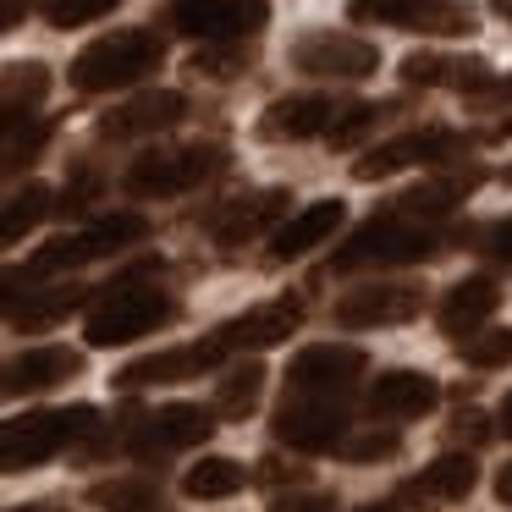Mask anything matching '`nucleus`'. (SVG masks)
<instances>
[{"label": "nucleus", "instance_id": "nucleus-1", "mask_svg": "<svg viewBox=\"0 0 512 512\" xmlns=\"http://www.w3.org/2000/svg\"><path fill=\"white\" fill-rule=\"evenodd\" d=\"M155 270H160V259H149V265L127 270L122 281H111V287L94 298L89 325H83L89 347H127V342H144V336L177 325L182 303L171 298L166 287H155V281H149Z\"/></svg>", "mask_w": 512, "mask_h": 512}, {"label": "nucleus", "instance_id": "nucleus-2", "mask_svg": "<svg viewBox=\"0 0 512 512\" xmlns=\"http://www.w3.org/2000/svg\"><path fill=\"white\" fill-rule=\"evenodd\" d=\"M452 237L435 232V221H408L397 210H380L375 221H364L342 248L331 254L336 276H353V270H397V265H424V259L446 254Z\"/></svg>", "mask_w": 512, "mask_h": 512}, {"label": "nucleus", "instance_id": "nucleus-3", "mask_svg": "<svg viewBox=\"0 0 512 512\" xmlns=\"http://www.w3.org/2000/svg\"><path fill=\"white\" fill-rule=\"evenodd\" d=\"M100 408L94 402H67V408H34L0 424V474H28V468L50 463V457L72 452L100 430Z\"/></svg>", "mask_w": 512, "mask_h": 512}, {"label": "nucleus", "instance_id": "nucleus-4", "mask_svg": "<svg viewBox=\"0 0 512 512\" xmlns=\"http://www.w3.org/2000/svg\"><path fill=\"white\" fill-rule=\"evenodd\" d=\"M160 67H166V39L155 28H116V34H100L72 56L67 78L78 94H116L155 78Z\"/></svg>", "mask_w": 512, "mask_h": 512}, {"label": "nucleus", "instance_id": "nucleus-5", "mask_svg": "<svg viewBox=\"0 0 512 512\" xmlns=\"http://www.w3.org/2000/svg\"><path fill=\"white\" fill-rule=\"evenodd\" d=\"M226 166H232V149L215 144V138L144 149V155L122 171V193H127V199H182V193L215 182Z\"/></svg>", "mask_w": 512, "mask_h": 512}, {"label": "nucleus", "instance_id": "nucleus-6", "mask_svg": "<svg viewBox=\"0 0 512 512\" xmlns=\"http://www.w3.org/2000/svg\"><path fill=\"white\" fill-rule=\"evenodd\" d=\"M479 138L474 133H457V127H413V133H397L386 144H375L369 155L353 160V177L358 182H386L397 171L413 166H463L474 155Z\"/></svg>", "mask_w": 512, "mask_h": 512}, {"label": "nucleus", "instance_id": "nucleus-7", "mask_svg": "<svg viewBox=\"0 0 512 512\" xmlns=\"http://www.w3.org/2000/svg\"><path fill=\"white\" fill-rule=\"evenodd\" d=\"M210 435H215V408H204V402H166L155 413H133L127 430L116 435V446L127 457H138V463H160L171 452L204 446Z\"/></svg>", "mask_w": 512, "mask_h": 512}, {"label": "nucleus", "instance_id": "nucleus-8", "mask_svg": "<svg viewBox=\"0 0 512 512\" xmlns=\"http://www.w3.org/2000/svg\"><path fill=\"white\" fill-rule=\"evenodd\" d=\"M144 237H149V221H144V215H138V210H116V215H100V221H89L83 232L50 237V243L39 248L34 259H28V270H34V276L78 270V265H94V259L122 254V248H138Z\"/></svg>", "mask_w": 512, "mask_h": 512}, {"label": "nucleus", "instance_id": "nucleus-9", "mask_svg": "<svg viewBox=\"0 0 512 512\" xmlns=\"http://www.w3.org/2000/svg\"><path fill=\"white\" fill-rule=\"evenodd\" d=\"M347 23L358 28H402L424 39H474V12L463 0H347Z\"/></svg>", "mask_w": 512, "mask_h": 512}, {"label": "nucleus", "instance_id": "nucleus-10", "mask_svg": "<svg viewBox=\"0 0 512 512\" xmlns=\"http://www.w3.org/2000/svg\"><path fill=\"white\" fill-rule=\"evenodd\" d=\"M292 72L303 78H325V83H364L380 72V45L358 34H336V28H309V34L292 39L287 50Z\"/></svg>", "mask_w": 512, "mask_h": 512}, {"label": "nucleus", "instance_id": "nucleus-11", "mask_svg": "<svg viewBox=\"0 0 512 512\" xmlns=\"http://www.w3.org/2000/svg\"><path fill=\"white\" fill-rule=\"evenodd\" d=\"M353 430L347 424V397H309V391H287L270 413V435L292 452H336V441Z\"/></svg>", "mask_w": 512, "mask_h": 512}, {"label": "nucleus", "instance_id": "nucleus-12", "mask_svg": "<svg viewBox=\"0 0 512 512\" xmlns=\"http://www.w3.org/2000/svg\"><path fill=\"white\" fill-rule=\"evenodd\" d=\"M270 23L265 0H166V28L182 39H259Z\"/></svg>", "mask_w": 512, "mask_h": 512}, {"label": "nucleus", "instance_id": "nucleus-13", "mask_svg": "<svg viewBox=\"0 0 512 512\" xmlns=\"http://www.w3.org/2000/svg\"><path fill=\"white\" fill-rule=\"evenodd\" d=\"M424 314L419 281H364L331 303V320L342 331H380V325H408Z\"/></svg>", "mask_w": 512, "mask_h": 512}, {"label": "nucleus", "instance_id": "nucleus-14", "mask_svg": "<svg viewBox=\"0 0 512 512\" xmlns=\"http://www.w3.org/2000/svg\"><path fill=\"white\" fill-rule=\"evenodd\" d=\"M303 314H309V303L298 298V292H287V298H270V303H254V309H243L237 320L215 325V347H221L226 358L237 353H265V347H281L292 342V336L303 331Z\"/></svg>", "mask_w": 512, "mask_h": 512}, {"label": "nucleus", "instance_id": "nucleus-15", "mask_svg": "<svg viewBox=\"0 0 512 512\" xmlns=\"http://www.w3.org/2000/svg\"><path fill=\"white\" fill-rule=\"evenodd\" d=\"M369 353L353 342H314L287 364V391H309V397H353L364 380Z\"/></svg>", "mask_w": 512, "mask_h": 512}, {"label": "nucleus", "instance_id": "nucleus-16", "mask_svg": "<svg viewBox=\"0 0 512 512\" xmlns=\"http://www.w3.org/2000/svg\"><path fill=\"white\" fill-rule=\"evenodd\" d=\"M221 364H226V353L215 347V336H204V342H193V347H160V353L133 358V364L116 369L111 386H116V391L177 386V380H199V375H210V369H221Z\"/></svg>", "mask_w": 512, "mask_h": 512}, {"label": "nucleus", "instance_id": "nucleus-17", "mask_svg": "<svg viewBox=\"0 0 512 512\" xmlns=\"http://www.w3.org/2000/svg\"><path fill=\"white\" fill-rule=\"evenodd\" d=\"M182 116H188V94L149 89V94H138V100H122L116 111H105L100 122H94V138H100V144H138V138L171 133Z\"/></svg>", "mask_w": 512, "mask_h": 512}, {"label": "nucleus", "instance_id": "nucleus-18", "mask_svg": "<svg viewBox=\"0 0 512 512\" xmlns=\"http://www.w3.org/2000/svg\"><path fill=\"white\" fill-rule=\"evenodd\" d=\"M287 215H292V193L287 188H259V193H243V199L221 204V210L210 215V237L232 254V248H248L265 232H276Z\"/></svg>", "mask_w": 512, "mask_h": 512}, {"label": "nucleus", "instance_id": "nucleus-19", "mask_svg": "<svg viewBox=\"0 0 512 512\" xmlns=\"http://www.w3.org/2000/svg\"><path fill=\"white\" fill-rule=\"evenodd\" d=\"M78 375H83L78 347H28V353L0 358V402L39 397V391H56Z\"/></svg>", "mask_w": 512, "mask_h": 512}, {"label": "nucleus", "instance_id": "nucleus-20", "mask_svg": "<svg viewBox=\"0 0 512 512\" xmlns=\"http://www.w3.org/2000/svg\"><path fill=\"white\" fill-rule=\"evenodd\" d=\"M347 100L336 94H287V100H270L265 116L254 122L259 144H309V138H325Z\"/></svg>", "mask_w": 512, "mask_h": 512}, {"label": "nucleus", "instance_id": "nucleus-21", "mask_svg": "<svg viewBox=\"0 0 512 512\" xmlns=\"http://www.w3.org/2000/svg\"><path fill=\"white\" fill-rule=\"evenodd\" d=\"M479 485V463L474 452H446L435 457V463H424L419 474H408L397 485V501L413 512H435V507H452V501H463L468 490Z\"/></svg>", "mask_w": 512, "mask_h": 512}, {"label": "nucleus", "instance_id": "nucleus-22", "mask_svg": "<svg viewBox=\"0 0 512 512\" xmlns=\"http://www.w3.org/2000/svg\"><path fill=\"white\" fill-rule=\"evenodd\" d=\"M441 402V380L424 375V369H386L380 380H369V419L375 424H408V419H424V413Z\"/></svg>", "mask_w": 512, "mask_h": 512}, {"label": "nucleus", "instance_id": "nucleus-23", "mask_svg": "<svg viewBox=\"0 0 512 512\" xmlns=\"http://www.w3.org/2000/svg\"><path fill=\"white\" fill-rule=\"evenodd\" d=\"M342 221H347V204L342 199H314V204H303L298 215H287V221L270 232V265H292V259H303V254H314V248H325L336 232H342Z\"/></svg>", "mask_w": 512, "mask_h": 512}, {"label": "nucleus", "instance_id": "nucleus-24", "mask_svg": "<svg viewBox=\"0 0 512 512\" xmlns=\"http://www.w3.org/2000/svg\"><path fill=\"white\" fill-rule=\"evenodd\" d=\"M397 78L408 83V89H479V83L490 78V61L485 56H441V50H413V56H402Z\"/></svg>", "mask_w": 512, "mask_h": 512}, {"label": "nucleus", "instance_id": "nucleus-25", "mask_svg": "<svg viewBox=\"0 0 512 512\" xmlns=\"http://www.w3.org/2000/svg\"><path fill=\"white\" fill-rule=\"evenodd\" d=\"M479 182H485V171L468 166V171H452V177H430L419 182V188L397 193V199L386 204V210L408 215V221H446V215L457 210V204H468L479 193Z\"/></svg>", "mask_w": 512, "mask_h": 512}, {"label": "nucleus", "instance_id": "nucleus-26", "mask_svg": "<svg viewBox=\"0 0 512 512\" xmlns=\"http://www.w3.org/2000/svg\"><path fill=\"white\" fill-rule=\"evenodd\" d=\"M501 309V281L496 276H463L457 287H446L441 309H435V325H441V336H468L479 331V325H490V314Z\"/></svg>", "mask_w": 512, "mask_h": 512}, {"label": "nucleus", "instance_id": "nucleus-27", "mask_svg": "<svg viewBox=\"0 0 512 512\" xmlns=\"http://www.w3.org/2000/svg\"><path fill=\"white\" fill-rule=\"evenodd\" d=\"M45 100H50L45 61H12V67H0V127H17L28 116H39Z\"/></svg>", "mask_w": 512, "mask_h": 512}, {"label": "nucleus", "instance_id": "nucleus-28", "mask_svg": "<svg viewBox=\"0 0 512 512\" xmlns=\"http://www.w3.org/2000/svg\"><path fill=\"white\" fill-rule=\"evenodd\" d=\"M83 303H89V287H78V281H67V287H39V292H28V298L12 309V325L23 336H39V331H50V325L72 320Z\"/></svg>", "mask_w": 512, "mask_h": 512}, {"label": "nucleus", "instance_id": "nucleus-29", "mask_svg": "<svg viewBox=\"0 0 512 512\" xmlns=\"http://www.w3.org/2000/svg\"><path fill=\"white\" fill-rule=\"evenodd\" d=\"M56 215V188L50 182H23L12 199L0 204V248H17L34 226H45Z\"/></svg>", "mask_w": 512, "mask_h": 512}, {"label": "nucleus", "instance_id": "nucleus-30", "mask_svg": "<svg viewBox=\"0 0 512 512\" xmlns=\"http://www.w3.org/2000/svg\"><path fill=\"white\" fill-rule=\"evenodd\" d=\"M397 116H402V100H347L342 111H336L325 144L331 149H358V144H369L386 122H397Z\"/></svg>", "mask_w": 512, "mask_h": 512}, {"label": "nucleus", "instance_id": "nucleus-31", "mask_svg": "<svg viewBox=\"0 0 512 512\" xmlns=\"http://www.w3.org/2000/svg\"><path fill=\"white\" fill-rule=\"evenodd\" d=\"M254 61H259L254 39H210V45L188 61V72L204 83H237V78L254 72Z\"/></svg>", "mask_w": 512, "mask_h": 512}, {"label": "nucleus", "instance_id": "nucleus-32", "mask_svg": "<svg viewBox=\"0 0 512 512\" xmlns=\"http://www.w3.org/2000/svg\"><path fill=\"white\" fill-rule=\"evenodd\" d=\"M243 485H248V468L237 457H199L182 474V496L188 501H232Z\"/></svg>", "mask_w": 512, "mask_h": 512}, {"label": "nucleus", "instance_id": "nucleus-33", "mask_svg": "<svg viewBox=\"0 0 512 512\" xmlns=\"http://www.w3.org/2000/svg\"><path fill=\"white\" fill-rule=\"evenodd\" d=\"M265 380L270 375H265V364H259V358L226 369L221 386H215V413H221V419H248V413L259 408V397H265Z\"/></svg>", "mask_w": 512, "mask_h": 512}, {"label": "nucleus", "instance_id": "nucleus-34", "mask_svg": "<svg viewBox=\"0 0 512 512\" xmlns=\"http://www.w3.org/2000/svg\"><path fill=\"white\" fill-rule=\"evenodd\" d=\"M89 501L105 512H138V507H155L160 501V479L155 474H133V479H100L89 485Z\"/></svg>", "mask_w": 512, "mask_h": 512}, {"label": "nucleus", "instance_id": "nucleus-35", "mask_svg": "<svg viewBox=\"0 0 512 512\" xmlns=\"http://www.w3.org/2000/svg\"><path fill=\"white\" fill-rule=\"evenodd\" d=\"M457 358H463L468 369H507L512 364V331L507 325H479V331H468V342L457 336Z\"/></svg>", "mask_w": 512, "mask_h": 512}, {"label": "nucleus", "instance_id": "nucleus-36", "mask_svg": "<svg viewBox=\"0 0 512 512\" xmlns=\"http://www.w3.org/2000/svg\"><path fill=\"white\" fill-rule=\"evenodd\" d=\"M336 452L347 457V463H391V457H402V430H358V435H342L336 441Z\"/></svg>", "mask_w": 512, "mask_h": 512}, {"label": "nucleus", "instance_id": "nucleus-37", "mask_svg": "<svg viewBox=\"0 0 512 512\" xmlns=\"http://www.w3.org/2000/svg\"><path fill=\"white\" fill-rule=\"evenodd\" d=\"M122 0H39V12H45L50 28H89L100 17H111Z\"/></svg>", "mask_w": 512, "mask_h": 512}, {"label": "nucleus", "instance_id": "nucleus-38", "mask_svg": "<svg viewBox=\"0 0 512 512\" xmlns=\"http://www.w3.org/2000/svg\"><path fill=\"white\" fill-rule=\"evenodd\" d=\"M446 446H452V452H479V446L490 441V435H496V419H490V413H479V408H457L452 419H446Z\"/></svg>", "mask_w": 512, "mask_h": 512}, {"label": "nucleus", "instance_id": "nucleus-39", "mask_svg": "<svg viewBox=\"0 0 512 512\" xmlns=\"http://www.w3.org/2000/svg\"><path fill=\"white\" fill-rule=\"evenodd\" d=\"M248 479L254 485H265V490H287V485H309V468L298 463V457H259L254 468H248Z\"/></svg>", "mask_w": 512, "mask_h": 512}, {"label": "nucleus", "instance_id": "nucleus-40", "mask_svg": "<svg viewBox=\"0 0 512 512\" xmlns=\"http://www.w3.org/2000/svg\"><path fill=\"white\" fill-rule=\"evenodd\" d=\"M463 105H468V111H479V116H485V111H512V78H496V72H490L479 89L463 94Z\"/></svg>", "mask_w": 512, "mask_h": 512}, {"label": "nucleus", "instance_id": "nucleus-41", "mask_svg": "<svg viewBox=\"0 0 512 512\" xmlns=\"http://www.w3.org/2000/svg\"><path fill=\"white\" fill-rule=\"evenodd\" d=\"M34 270H28V265H12V270H0V320H6V314H12L17 309V303H23L28 298V292H34Z\"/></svg>", "mask_w": 512, "mask_h": 512}, {"label": "nucleus", "instance_id": "nucleus-42", "mask_svg": "<svg viewBox=\"0 0 512 512\" xmlns=\"http://www.w3.org/2000/svg\"><path fill=\"white\" fill-rule=\"evenodd\" d=\"M28 12H34V0H0V34H12Z\"/></svg>", "mask_w": 512, "mask_h": 512}, {"label": "nucleus", "instance_id": "nucleus-43", "mask_svg": "<svg viewBox=\"0 0 512 512\" xmlns=\"http://www.w3.org/2000/svg\"><path fill=\"white\" fill-rule=\"evenodd\" d=\"M270 512H336L331 496H303V501H276Z\"/></svg>", "mask_w": 512, "mask_h": 512}, {"label": "nucleus", "instance_id": "nucleus-44", "mask_svg": "<svg viewBox=\"0 0 512 512\" xmlns=\"http://www.w3.org/2000/svg\"><path fill=\"white\" fill-rule=\"evenodd\" d=\"M496 501H501V507H512V463L496 474Z\"/></svg>", "mask_w": 512, "mask_h": 512}, {"label": "nucleus", "instance_id": "nucleus-45", "mask_svg": "<svg viewBox=\"0 0 512 512\" xmlns=\"http://www.w3.org/2000/svg\"><path fill=\"white\" fill-rule=\"evenodd\" d=\"M496 430H501V435H512V391L501 397V408H496Z\"/></svg>", "mask_w": 512, "mask_h": 512}, {"label": "nucleus", "instance_id": "nucleus-46", "mask_svg": "<svg viewBox=\"0 0 512 512\" xmlns=\"http://www.w3.org/2000/svg\"><path fill=\"white\" fill-rule=\"evenodd\" d=\"M353 512H397V501H364V507H353Z\"/></svg>", "mask_w": 512, "mask_h": 512}, {"label": "nucleus", "instance_id": "nucleus-47", "mask_svg": "<svg viewBox=\"0 0 512 512\" xmlns=\"http://www.w3.org/2000/svg\"><path fill=\"white\" fill-rule=\"evenodd\" d=\"M490 12H496L501 23H512V0H490Z\"/></svg>", "mask_w": 512, "mask_h": 512}, {"label": "nucleus", "instance_id": "nucleus-48", "mask_svg": "<svg viewBox=\"0 0 512 512\" xmlns=\"http://www.w3.org/2000/svg\"><path fill=\"white\" fill-rule=\"evenodd\" d=\"M496 138H512V116H507V122H501V127H496Z\"/></svg>", "mask_w": 512, "mask_h": 512}, {"label": "nucleus", "instance_id": "nucleus-49", "mask_svg": "<svg viewBox=\"0 0 512 512\" xmlns=\"http://www.w3.org/2000/svg\"><path fill=\"white\" fill-rule=\"evenodd\" d=\"M12 512H61V507H12Z\"/></svg>", "mask_w": 512, "mask_h": 512}, {"label": "nucleus", "instance_id": "nucleus-50", "mask_svg": "<svg viewBox=\"0 0 512 512\" xmlns=\"http://www.w3.org/2000/svg\"><path fill=\"white\" fill-rule=\"evenodd\" d=\"M501 182H507V188H512V166H507V171H501Z\"/></svg>", "mask_w": 512, "mask_h": 512}, {"label": "nucleus", "instance_id": "nucleus-51", "mask_svg": "<svg viewBox=\"0 0 512 512\" xmlns=\"http://www.w3.org/2000/svg\"><path fill=\"white\" fill-rule=\"evenodd\" d=\"M138 512H155V507H138Z\"/></svg>", "mask_w": 512, "mask_h": 512}]
</instances>
